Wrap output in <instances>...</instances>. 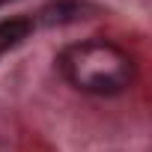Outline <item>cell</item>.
Masks as SVG:
<instances>
[{
    "label": "cell",
    "instance_id": "1",
    "mask_svg": "<svg viewBox=\"0 0 152 152\" xmlns=\"http://www.w3.org/2000/svg\"><path fill=\"white\" fill-rule=\"evenodd\" d=\"M57 63L63 78L81 93L113 96L134 81V60L119 45L104 39H87L69 45Z\"/></svg>",
    "mask_w": 152,
    "mask_h": 152
},
{
    "label": "cell",
    "instance_id": "2",
    "mask_svg": "<svg viewBox=\"0 0 152 152\" xmlns=\"http://www.w3.org/2000/svg\"><path fill=\"white\" fill-rule=\"evenodd\" d=\"M30 33H33L30 18H6V21H0V54L18 48Z\"/></svg>",
    "mask_w": 152,
    "mask_h": 152
},
{
    "label": "cell",
    "instance_id": "3",
    "mask_svg": "<svg viewBox=\"0 0 152 152\" xmlns=\"http://www.w3.org/2000/svg\"><path fill=\"white\" fill-rule=\"evenodd\" d=\"M3 3H9V0H0V6H3Z\"/></svg>",
    "mask_w": 152,
    "mask_h": 152
}]
</instances>
